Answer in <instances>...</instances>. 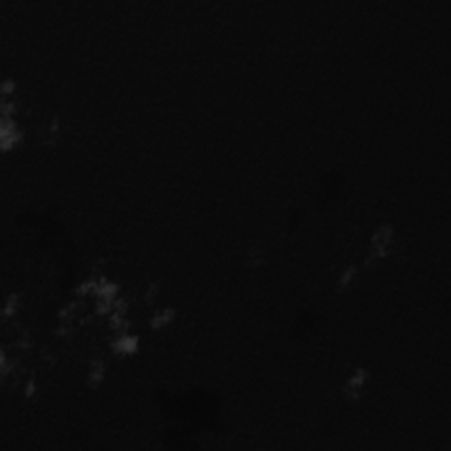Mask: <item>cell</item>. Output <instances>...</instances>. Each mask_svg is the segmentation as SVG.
Masks as SVG:
<instances>
[{"label":"cell","mask_w":451,"mask_h":451,"mask_svg":"<svg viewBox=\"0 0 451 451\" xmlns=\"http://www.w3.org/2000/svg\"><path fill=\"white\" fill-rule=\"evenodd\" d=\"M139 342H138V337H134V335H120L117 340L113 342V349L117 351L118 354H131L134 353L136 349H138Z\"/></svg>","instance_id":"obj_3"},{"label":"cell","mask_w":451,"mask_h":451,"mask_svg":"<svg viewBox=\"0 0 451 451\" xmlns=\"http://www.w3.org/2000/svg\"><path fill=\"white\" fill-rule=\"evenodd\" d=\"M13 90H14V83H13V81H11V80L4 81V83H2V94L7 95L9 92H13Z\"/></svg>","instance_id":"obj_7"},{"label":"cell","mask_w":451,"mask_h":451,"mask_svg":"<svg viewBox=\"0 0 451 451\" xmlns=\"http://www.w3.org/2000/svg\"><path fill=\"white\" fill-rule=\"evenodd\" d=\"M104 363H102L101 360H95L92 361L90 365V370H88V381H90V384H97V382L102 381V377H104Z\"/></svg>","instance_id":"obj_4"},{"label":"cell","mask_w":451,"mask_h":451,"mask_svg":"<svg viewBox=\"0 0 451 451\" xmlns=\"http://www.w3.org/2000/svg\"><path fill=\"white\" fill-rule=\"evenodd\" d=\"M175 316V310L173 309H164L160 312H157L152 319V328H160V326H166L170 324V321L173 319Z\"/></svg>","instance_id":"obj_5"},{"label":"cell","mask_w":451,"mask_h":451,"mask_svg":"<svg viewBox=\"0 0 451 451\" xmlns=\"http://www.w3.org/2000/svg\"><path fill=\"white\" fill-rule=\"evenodd\" d=\"M367 377H368L367 370H363V368H356V370L353 372V375L346 381V384H344V389H342L344 395H346L347 399H358L361 389H363L365 382H367Z\"/></svg>","instance_id":"obj_2"},{"label":"cell","mask_w":451,"mask_h":451,"mask_svg":"<svg viewBox=\"0 0 451 451\" xmlns=\"http://www.w3.org/2000/svg\"><path fill=\"white\" fill-rule=\"evenodd\" d=\"M356 277H358V270L356 268H347L346 271H344L342 275H340V278H339V284L342 286V288H346V286H351L353 284L354 280H356Z\"/></svg>","instance_id":"obj_6"},{"label":"cell","mask_w":451,"mask_h":451,"mask_svg":"<svg viewBox=\"0 0 451 451\" xmlns=\"http://www.w3.org/2000/svg\"><path fill=\"white\" fill-rule=\"evenodd\" d=\"M391 242H393L391 225H381V228L375 229V233L372 235V240H370V256H368V261L374 263L375 259L384 256L389 247H391Z\"/></svg>","instance_id":"obj_1"}]
</instances>
